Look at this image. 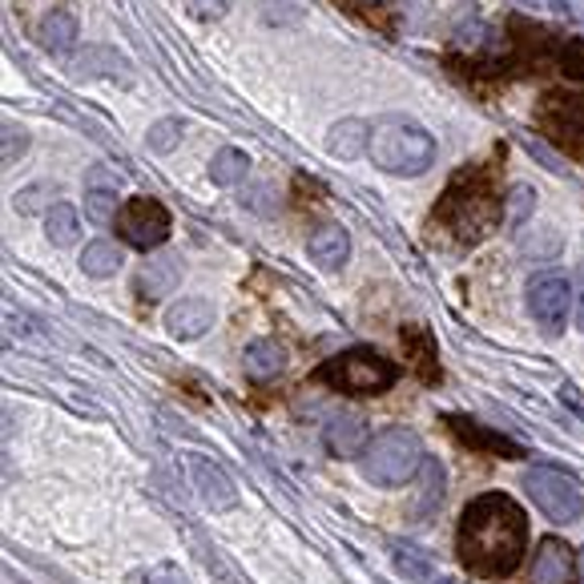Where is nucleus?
<instances>
[{"mask_svg":"<svg viewBox=\"0 0 584 584\" xmlns=\"http://www.w3.org/2000/svg\"><path fill=\"white\" fill-rule=\"evenodd\" d=\"M524 544H529V516L504 492H484L463 508L460 532H455V549L460 561L480 576H512L516 564L524 561Z\"/></svg>","mask_w":584,"mask_h":584,"instance_id":"f257e3e1","label":"nucleus"},{"mask_svg":"<svg viewBox=\"0 0 584 584\" xmlns=\"http://www.w3.org/2000/svg\"><path fill=\"white\" fill-rule=\"evenodd\" d=\"M367 154L387 174L419 177L428 174V166L436 162V137L411 117H383V122L371 125Z\"/></svg>","mask_w":584,"mask_h":584,"instance_id":"f03ea898","label":"nucleus"},{"mask_svg":"<svg viewBox=\"0 0 584 584\" xmlns=\"http://www.w3.org/2000/svg\"><path fill=\"white\" fill-rule=\"evenodd\" d=\"M359 460H363V475L376 488H399L423 468V443L408 428H387L367 443Z\"/></svg>","mask_w":584,"mask_h":584,"instance_id":"7ed1b4c3","label":"nucleus"},{"mask_svg":"<svg viewBox=\"0 0 584 584\" xmlns=\"http://www.w3.org/2000/svg\"><path fill=\"white\" fill-rule=\"evenodd\" d=\"M396 363L383 359V355L367 351V347H355V351H342L339 359L319 367V379H327L331 387H342L351 396H379L396 383Z\"/></svg>","mask_w":584,"mask_h":584,"instance_id":"20e7f679","label":"nucleus"},{"mask_svg":"<svg viewBox=\"0 0 584 584\" xmlns=\"http://www.w3.org/2000/svg\"><path fill=\"white\" fill-rule=\"evenodd\" d=\"M524 492L532 496V504L541 508L552 524H573L584 512V492L573 475L561 468H529L524 472Z\"/></svg>","mask_w":584,"mask_h":584,"instance_id":"39448f33","label":"nucleus"},{"mask_svg":"<svg viewBox=\"0 0 584 584\" xmlns=\"http://www.w3.org/2000/svg\"><path fill=\"white\" fill-rule=\"evenodd\" d=\"M170 226H174V218L157 198H130L122 214H117V230L137 250H154V246L166 243Z\"/></svg>","mask_w":584,"mask_h":584,"instance_id":"423d86ee","label":"nucleus"},{"mask_svg":"<svg viewBox=\"0 0 584 584\" xmlns=\"http://www.w3.org/2000/svg\"><path fill=\"white\" fill-rule=\"evenodd\" d=\"M529 310L549 335H561L573 310V287L564 275H536L529 283Z\"/></svg>","mask_w":584,"mask_h":584,"instance_id":"0eeeda50","label":"nucleus"},{"mask_svg":"<svg viewBox=\"0 0 584 584\" xmlns=\"http://www.w3.org/2000/svg\"><path fill=\"white\" fill-rule=\"evenodd\" d=\"M186 472H189V480H194V492H198V500L206 508L226 512V508L238 504V488H234V480L222 472L214 460H206V455H186Z\"/></svg>","mask_w":584,"mask_h":584,"instance_id":"6e6552de","label":"nucleus"},{"mask_svg":"<svg viewBox=\"0 0 584 584\" xmlns=\"http://www.w3.org/2000/svg\"><path fill=\"white\" fill-rule=\"evenodd\" d=\"M182 283V258L177 254H154L150 263H142L137 278H133V290L142 298H170Z\"/></svg>","mask_w":584,"mask_h":584,"instance_id":"1a4fd4ad","label":"nucleus"},{"mask_svg":"<svg viewBox=\"0 0 584 584\" xmlns=\"http://www.w3.org/2000/svg\"><path fill=\"white\" fill-rule=\"evenodd\" d=\"M214 303L206 298H177L174 307L166 310V331L174 339H202V335L214 327Z\"/></svg>","mask_w":584,"mask_h":584,"instance_id":"9d476101","label":"nucleus"},{"mask_svg":"<svg viewBox=\"0 0 584 584\" xmlns=\"http://www.w3.org/2000/svg\"><path fill=\"white\" fill-rule=\"evenodd\" d=\"M322 440H327L331 455H339V460H355V455L367 452V423L359 416H351V411H339V416L327 419Z\"/></svg>","mask_w":584,"mask_h":584,"instance_id":"9b49d317","label":"nucleus"},{"mask_svg":"<svg viewBox=\"0 0 584 584\" xmlns=\"http://www.w3.org/2000/svg\"><path fill=\"white\" fill-rule=\"evenodd\" d=\"M576 556L564 541H544L532 556V584H573Z\"/></svg>","mask_w":584,"mask_h":584,"instance_id":"f8f14e48","label":"nucleus"},{"mask_svg":"<svg viewBox=\"0 0 584 584\" xmlns=\"http://www.w3.org/2000/svg\"><path fill=\"white\" fill-rule=\"evenodd\" d=\"M307 250L322 270H339L351 258V238H347V230H342L339 222H327V226H319V230L310 234Z\"/></svg>","mask_w":584,"mask_h":584,"instance_id":"ddd939ff","label":"nucleus"},{"mask_svg":"<svg viewBox=\"0 0 584 584\" xmlns=\"http://www.w3.org/2000/svg\"><path fill=\"white\" fill-rule=\"evenodd\" d=\"M73 44H78V17L57 4L41 17V49L53 57H65Z\"/></svg>","mask_w":584,"mask_h":584,"instance_id":"4468645a","label":"nucleus"},{"mask_svg":"<svg viewBox=\"0 0 584 584\" xmlns=\"http://www.w3.org/2000/svg\"><path fill=\"white\" fill-rule=\"evenodd\" d=\"M246 177H250V154L246 150H234V145H226V150H218V154L209 157V182L214 186H243Z\"/></svg>","mask_w":584,"mask_h":584,"instance_id":"2eb2a0df","label":"nucleus"},{"mask_svg":"<svg viewBox=\"0 0 584 584\" xmlns=\"http://www.w3.org/2000/svg\"><path fill=\"white\" fill-rule=\"evenodd\" d=\"M44 238L53 246H61V250H69L73 243H81V214L69 202H57V206H49V214H44Z\"/></svg>","mask_w":584,"mask_h":584,"instance_id":"dca6fc26","label":"nucleus"},{"mask_svg":"<svg viewBox=\"0 0 584 584\" xmlns=\"http://www.w3.org/2000/svg\"><path fill=\"white\" fill-rule=\"evenodd\" d=\"M367 142H371V125H363L359 117H342V122L331 130V137H327V150H331L335 157L355 162V157L363 154Z\"/></svg>","mask_w":584,"mask_h":584,"instance_id":"f3484780","label":"nucleus"},{"mask_svg":"<svg viewBox=\"0 0 584 584\" xmlns=\"http://www.w3.org/2000/svg\"><path fill=\"white\" fill-rule=\"evenodd\" d=\"M283 367H287V355H283L278 342L254 339L250 347H246V371H250L254 379H275Z\"/></svg>","mask_w":584,"mask_h":584,"instance_id":"a211bd4d","label":"nucleus"},{"mask_svg":"<svg viewBox=\"0 0 584 584\" xmlns=\"http://www.w3.org/2000/svg\"><path fill=\"white\" fill-rule=\"evenodd\" d=\"M448 423H452V431L455 436H463V440H472L475 448H488V452H500L504 455V460H520V448L512 440H504V436H496V431H484V428H475L472 419H460V416H452L448 419Z\"/></svg>","mask_w":584,"mask_h":584,"instance_id":"6ab92c4d","label":"nucleus"},{"mask_svg":"<svg viewBox=\"0 0 584 584\" xmlns=\"http://www.w3.org/2000/svg\"><path fill=\"white\" fill-rule=\"evenodd\" d=\"M81 270H85L89 278H110L122 270V246L105 243V238H98V243H89L85 250H81Z\"/></svg>","mask_w":584,"mask_h":584,"instance_id":"aec40b11","label":"nucleus"},{"mask_svg":"<svg viewBox=\"0 0 584 584\" xmlns=\"http://www.w3.org/2000/svg\"><path fill=\"white\" fill-rule=\"evenodd\" d=\"M391 561H396V568L408 576V581H419V584L436 581V568H431V561L419 549H411V544H391Z\"/></svg>","mask_w":584,"mask_h":584,"instance_id":"412c9836","label":"nucleus"},{"mask_svg":"<svg viewBox=\"0 0 584 584\" xmlns=\"http://www.w3.org/2000/svg\"><path fill=\"white\" fill-rule=\"evenodd\" d=\"M85 214L98 226H105V222H113L122 209H117V189H105V186H89L85 194Z\"/></svg>","mask_w":584,"mask_h":584,"instance_id":"4be33fe9","label":"nucleus"},{"mask_svg":"<svg viewBox=\"0 0 584 584\" xmlns=\"http://www.w3.org/2000/svg\"><path fill=\"white\" fill-rule=\"evenodd\" d=\"M182 130H186L182 117H166V122H157L154 130H150L145 142H150L154 154H170V150H177V142H182Z\"/></svg>","mask_w":584,"mask_h":584,"instance_id":"5701e85b","label":"nucleus"},{"mask_svg":"<svg viewBox=\"0 0 584 584\" xmlns=\"http://www.w3.org/2000/svg\"><path fill=\"white\" fill-rule=\"evenodd\" d=\"M24 150H29V133L17 122H4V166H17Z\"/></svg>","mask_w":584,"mask_h":584,"instance_id":"b1692460","label":"nucleus"},{"mask_svg":"<svg viewBox=\"0 0 584 584\" xmlns=\"http://www.w3.org/2000/svg\"><path fill=\"white\" fill-rule=\"evenodd\" d=\"M234 0H189V12L198 17V21H222L226 12H230Z\"/></svg>","mask_w":584,"mask_h":584,"instance_id":"393cba45","label":"nucleus"},{"mask_svg":"<svg viewBox=\"0 0 584 584\" xmlns=\"http://www.w3.org/2000/svg\"><path fill=\"white\" fill-rule=\"evenodd\" d=\"M145 584H189V576L177 568V564H154L145 573Z\"/></svg>","mask_w":584,"mask_h":584,"instance_id":"a878e982","label":"nucleus"},{"mask_svg":"<svg viewBox=\"0 0 584 584\" xmlns=\"http://www.w3.org/2000/svg\"><path fill=\"white\" fill-rule=\"evenodd\" d=\"M532 186H520L516 194H512V222H520V218H529V209H532Z\"/></svg>","mask_w":584,"mask_h":584,"instance_id":"bb28decb","label":"nucleus"},{"mask_svg":"<svg viewBox=\"0 0 584 584\" xmlns=\"http://www.w3.org/2000/svg\"><path fill=\"white\" fill-rule=\"evenodd\" d=\"M37 198H44V189H41V186L21 189V198H17V209H21V214H33V209H37Z\"/></svg>","mask_w":584,"mask_h":584,"instance_id":"cd10ccee","label":"nucleus"},{"mask_svg":"<svg viewBox=\"0 0 584 584\" xmlns=\"http://www.w3.org/2000/svg\"><path fill=\"white\" fill-rule=\"evenodd\" d=\"M520 4L524 9H556V12L564 9V0H520Z\"/></svg>","mask_w":584,"mask_h":584,"instance_id":"c85d7f7f","label":"nucleus"},{"mask_svg":"<svg viewBox=\"0 0 584 584\" xmlns=\"http://www.w3.org/2000/svg\"><path fill=\"white\" fill-rule=\"evenodd\" d=\"M576 327L584 331V295H581V307H576Z\"/></svg>","mask_w":584,"mask_h":584,"instance_id":"c756f323","label":"nucleus"},{"mask_svg":"<svg viewBox=\"0 0 584 584\" xmlns=\"http://www.w3.org/2000/svg\"><path fill=\"white\" fill-rule=\"evenodd\" d=\"M581 573H584V549H581Z\"/></svg>","mask_w":584,"mask_h":584,"instance_id":"7c9ffc66","label":"nucleus"}]
</instances>
